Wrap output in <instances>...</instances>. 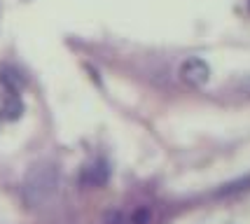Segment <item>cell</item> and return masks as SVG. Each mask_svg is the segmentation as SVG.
<instances>
[{
    "label": "cell",
    "mask_w": 250,
    "mask_h": 224,
    "mask_svg": "<svg viewBox=\"0 0 250 224\" xmlns=\"http://www.w3.org/2000/svg\"><path fill=\"white\" fill-rule=\"evenodd\" d=\"M210 77V68L204 59H187L180 65V80L187 86H204Z\"/></svg>",
    "instance_id": "obj_3"
},
{
    "label": "cell",
    "mask_w": 250,
    "mask_h": 224,
    "mask_svg": "<svg viewBox=\"0 0 250 224\" xmlns=\"http://www.w3.org/2000/svg\"><path fill=\"white\" fill-rule=\"evenodd\" d=\"M23 115V101L17 91H7L2 89L0 94V119L5 122H17Z\"/></svg>",
    "instance_id": "obj_4"
},
{
    "label": "cell",
    "mask_w": 250,
    "mask_h": 224,
    "mask_svg": "<svg viewBox=\"0 0 250 224\" xmlns=\"http://www.w3.org/2000/svg\"><path fill=\"white\" fill-rule=\"evenodd\" d=\"M105 224H129V220H126V215L122 210H110L105 215Z\"/></svg>",
    "instance_id": "obj_8"
},
{
    "label": "cell",
    "mask_w": 250,
    "mask_h": 224,
    "mask_svg": "<svg viewBox=\"0 0 250 224\" xmlns=\"http://www.w3.org/2000/svg\"><path fill=\"white\" fill-rule=\"evenodd\" d=\"M56 187H59V175H56L54 166H35L28 175H26V182H23V199L28 205L38 208L47 203L52 196L56 194Z\"/></svg>",
    "instance_id": "obj_1"
},
{
    "label": "cell",
    "mask_w": 250,
    "mask_h": 224,
    "mask_svg": "<svg viewBox=\"0 0 250 224\" xmlns=\"http://www.w3.org/2000/svg\"><path fill=\"white\" fill-rule=\"evenodd\" d=\"M246 189H250V178H241V180H236V182L225 184L218 192V196H234V194H241V192H246Z\"/></svg>",
    "instance_id": "obj_6"
},
{
    "label": "cell",
    "mask_w": 250,
    "mask_h": 224,
    "mask_svg": "<svg viewBox=\"0 0 250 224\" xmlns=\"http://www.w3.org/2000/svg\"><path fill=\"white\" fill-rule=\"evenodd\" d=\"M0 84L7 91H17L19 94L23 84H26V80H23L21 70H17L14 65H0Z\"/></svg>",
    "instance_id": "obj_5"
},
{
    "label": "cell",
    "mask_w": 250,
    "mask_h": 224,
    "mask_svg": "<svg viewBox=\"0 0 250 224\" xmlns=\"http://www.w3.org/2000/svg\"><path fill=\"white\" fill-rule=\"evenodd\" d=\"M150 220H152V215H150V210H147V208H136V210H133V215H131V222L129 224H150Z\"/></svg>",
    "instance_id": "obj_7"
},
{
    "label": "cell",
    "mask_w": 250,
    "mask_h": 224,
    "mask_svg": "<svg viewBox=\"0 0 250 224\" xmlns=\"http://www.w3.org/2000/svg\"><path fill=\"white\" fill-rule=\"evenodd\" d=\"M248 7H250V0H248Z\"/></svg>",
    "instance_id": "obj_9"
},
{
    "label": "cell",
    "mask_w": 250,
    "mask_h": 224,
    "mask_svg": "<svg viewBox=\"0 0 250 224\" xmlns=\"http://www.w3.org/2000/svg\"><path fill=\"white\" fill-rule=\"evenodd\" d=\"M108 180H110V166H108V161H103V159H94V161H89L87 166H82L80 178H77V182L82 187H89V189L103 187Z\"/></svg>",
    "instance_id": "obj_2"
}]
</instances>
